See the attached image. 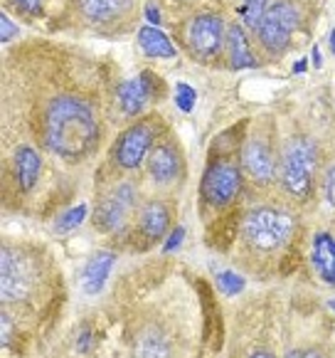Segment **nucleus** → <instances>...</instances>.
Wrapping results in <instances>:
<instances>
[{"label":"nucleus","instance_id":"nucleus-1","mask_svg":"<svg viewBox=\"0 0 335 358\" xmlns=\"http://www.w3.org/2000/svg\"><path fill=\"white\" fill-rule=\"evenodd\" d=\"M99 141V124L87 101L59 96L45 114V143L52 153L69 161L87 156Z\"/></svg>","mask_w":335,"mask_h":358},{"label":"nucleus","instance_id":"nucleus-2","mask_svg":"<svg viewBox=\"0 0 335 358\" xmlns=\"http://www.w3.org/2000/svg\"><path fill=\"white\" fill-rule=\"evenodd\" d=\"M318 166V151L306 138H293L283 148L281 180L283 188L296 198H308L313 188V171Z\"/></svg>","mask_w":335,"mask_h":358},{"label":"nucleus","instance_id":"nucleus-3","mask_svg":"<svg viewBox=\"0 0 335 358\" xmlns=\"http://www.w3.org/2000/svg\"><path fill=\"white\" fill-rule=\"evenodd\" d=\"M293 217L276 208H259L249 213L244 220V235L257 250H278L291 240L293 235Z\"/></svg>","mask_w":335,"mask_h":358},{"label":"nucleus","instance_id":"nucleus-4","mask_svg":"<svg viewBox=\"0 0 335 358\" xmlns=\"http://www.w3.org/2000/svg\"><path fill=\"white\" fill-rule=\"evenodd\" d=\"M296 27H299V10L291 3H276V6L267 8L257 30L259 40L269 52H281Z\"/></svg>","mask_w":335,"mask_h":358},{"label":"nucleus","instance_id":"nucleus-5","mask_svg":"<svg viewBox=\"0 0 335 358\" xmlns=\"http://www.w3.org/2000/svg\"><path fill=\"white\" fill-rule=\"evenodd\" d=\"M241 176L239 169L232 164H212L204 171L202 178V198L209 206H227L239 193Z\"/></svg>","mask_w":335,"mask_h":358},{"label":"nucleus","instance_id":"nucleus-6","mask_svg":"<svg viewBox=\"0 0 335 358\" xmlns=\"http://www.w3.org/2000/svg\"><path fill=\"white\" fill-rule=\"evenodd\" d=\"M30 269L25 259L10 248H3L0 252V296L3 301H20L30 292Z\"/></svg>","mask_w":335,"mask_h":358},{"label":"nucleus","instance_id":"nucleus-7","mask_svg":"<svg viewBox=\"0 0 335 358\" xmlns=\"http://www.w3.org/2000/svg\"><path fill=\"white\" fill-rule=\"evenodd\" d=\"M190 50L200 59H212L220 55L222 43H225V25L217 15H198L188 27Z\"/></svg>","mask_w":335,"mask_h":358},{"label":"nucleus","instance_id":"nucleus-8","mask_svg":"<svg viewBox=\"0 0 335 358\" xmlns=\"http://www.w3.org/2000/svg\"><path fill=\"white\" fill-rule=\"evenodd\" d=\"M153 143V129L148 124H136L121 134L116 143V164L124 169H138Z\"/></svg>","mask_w":335,"mask_h":358},{"label":"nucleus","instance_id":"nucleus-9","mask_svg":"<svg viewBox=\"0 0 335 358\" xmlns=\"http://www.w3.org/2000/svg\"><path fill=\"white\" fill-rule=\"evenodd\" d=\"M133 201H136V190L131 185H119L96 210V227L104 232L119 230L126 222V217H128V213H131Z\"/></svg>","mask_w":335,"mask_h":358},{"label":"nucleus","instance_id":"nucleus-10","mask_svg":"<svg viewBox=\"0 0 335 358\" xmlns=\"http://www.w3.org/2000/svg\"><path fill=\"white\" fill-rule=\"evenodd\" d=\"M244 169L249 171L251 178H257L259 183H269L274 178V158L269 148L262 141H249L241 153Z\"/></svg>","mask_w":335,"mask_h":358},{"label":"nucleus","instance_id":"nucleus-11","mask_svg":"<svg viewBox=\"0 0 335 358\" xmlns=\"http://www.w3.org/2000/svg\"><path fill=\"white\" fill-rule=\"evenodd\" d=\"M146 74L138 79H128L119 87V104L124 109V114L138 116L146 109L148 99H151V85L146 82Z\"/></svg>","mask_w":335,"mask_h":358},{"label":"nucleus","instance_id":"nucleus-12","mask_svg":"<svg viewBox=\"0 0 335 358\" xmlns=\"http://www.w3.org/2000/svg\"><path fill=\"white\" fill-rule=\"evenodd\" d=\"M114 252H99L89 259V264L84 267L82 274V287L87 294H99L104 289L111 267H114Z\"/></svg>","mask_w":335,"mask_h":358},{"label":"nucleus","instance_id":"nucleus-13","mask_svg":"<svg viewBox=\"0 0 335 358\" xmlns=\"http://www.w3.org/2000/svg\"><path fill=\"white\" fill-rule=\"evenodd\" d=\"M313 264L328 285H335V237L328 232L313 237Z\"/></svg>","mask_w":335,"mask_h":358},{"label":"nucleus","instance_id":"nucleus-14","mask_svg":"<svg viewBox=\"0 0 335 358\" xmlns=\"http://www.w3.org/2000/svg\"><path fill=\"white\" fill-rule=\"evenodd\" d=\"M148 169L158 183H170L180 171V158L170 146H158L148 158Z\"/></svg>","mask_w":335,"mask_h":358},{"label":"nucleus","instance_id":"nucleus-15","mask_svg":"<svg viewBox=\"0 0 335 358\" xmlns=\"http://www.w3.org/2000/svg\"><path fill=\"white\" fill-rule=\"evenodd\" d=\"M40 171H42V161L37 156L35 148L30 146H20L15 153V176H17V183H20L22 190H30L32 185L37 183L40 178Z\"/></svg>","mask_w":335,"mask_h":358},{"label":"nucleus","instance_id":"nucleus-16","mask_svg":"<svg viewBox=\"0 0 335 358\" xmlns=\"http://www.w3.org/2000/svg\"><path fill=\"white\" fill-rule=\"evenodd\" d=\"M138 45L148 57H175V48L170 43V37L153 25L138 30Z\"/></svg>","mask_w":335,"mask_h":358},{"label":"nucleus","instance_id":"nucleus-17","mask_svg":"<svg viewBox=\"0 0 335 358\" xmlns=\"http://www.w3.org/2000/svg\"><path fill=\"white\" fill-rule=\"evenodd\" d=\"M168 222H170V215H168L165 206L158 201L148 203L141 213V230L146 232V237L151 240H161L168 230Z\"/></svg>","mask_w":335,"mask_h":358},{"label":"nucleus","instance_id":"nucleus-18","mask_svg":"<svg viewBox=\"0 0 335 358\" xmlns=\"http://www.w3.org/2000/svg\"><path fill=\"white\" fill-rule=\"evenodd\" d=\"M227 45H230V59L234 69H246V67H257L254 57L249 52V45H246L244 30L239 25H232L227 30Z\"/></svg>","mask_w":335,"mask_h":358},{"label":"nucleus","instance_id":"nucleus-19","mask_svg":"<svg viewBox=\"0 0 335 358\" xmlns=\"http://www.w3.org/2000/svg\"><path fill=\"white\" fill-rule=\"evenodd\" d=\"M82 3L84 17H89L91 22H106L116 17L124 8V0H79Z\"/></svg>","mask_w":335,"mask_h":358},{"label":"nucleus","instance_id":"nucleus-20","mask_svg":"<svg viewBox=\"0 0 335 358\" xmlns=\"http://www.w3.org/2000/svg\"><path fill=\"white\" fill-rule=\"evenodd\" d=\"M264 13H267V0H239V15L246 27L257 30L262 22Z\"/></svg>","mask_w":335,"mask_h":358},{"label":"nucleus","instance_id":"nucleus-21","mask_svg":"<svg viewBox=\"0 0 335 358\" xmlns=\"http://www.w3.org/2000/svg\"><path fill=\"white\" fill-rule=\"evenodd\" d=\"M84 217H87V206L82 203V206H77V208H72V210L64 213V215L57 220V225H54V230L57 232H72L82 225Z\"/></svg>","mask_w":335,"mask_h":358},{"label":"nucleus","instance_id":"nucleus-22","mask_svg":"<svg viewBox=\"0 0 335 358\" xmlns=\"http://www.w3.org/2000/svg\"><path fill=\"white\" fill-rule=\"evenodd\" d=\"M244 277L241 274H234V272H220L217 274V287H220L222 294L227 296H234L239 294L241 289H244Z\"/></svg>","mask_w":335,"mask_h":358},{"label":"nucleus","instance_id":"nucleus-23","mask_svg":"<svg viewBox=\"0 0 335 358\" xmlns=\"http://www.w3.org/2000/svg\"><path fill=\"white\" fill-rule=\"evenodd\" d=\"M195 101H198V92L190 85H185V82H178V85H175V106L188 114V111H193Z\"/></svg>","mask_w":335,"mask_h":358},{"label":"nucleus","instance_id":"nucleus-24","mask_svg":"<svg viewBox=\"0 0 335 358\" xmlns=\"http://www.w3.org/2000/svg\"><path fill=\"white\" fill-rule=\"evenodd\" d=\"M183 237H185V227H175V230L170 232V237H168V243L163 245V250H165V252H173L175 248L183 245Z\"/></svg>","mask_w":335,"mask_h":358},{"label":"nucleus","instance_id":"nucleus-25","mask_svg":"<svg viewBox=\"0 0 335 358\" xmlns=\"http://www.w3.org/2000/svg\"><path fill=\"white\" fill-rule=\"evenodd\" d=\"M0 343L8 346L10 343V316L0 314Z\"/></svg>","mask_w":335,"mask_h":358},{"label":"nucleus","instance_id":"nucleus-26","mask_svg":"<svg viewBox=\"0 0 335 358\" xmlns=\"http://www.w3.org/2000/svg\"><path fill=\"white\" fill-rule=\"evenodd\" d=\"M0 27H3V35H0V43H10V37L15 35V25L10 22V17L8 15H3L0 17Z\"/></svg>","mask_w":335,"mask_h":358},{"label":"nucleus","instance_id":"nucleus-27","mask_svg":"<svg viewBox=\"0 0 335 358\" xmlns=\"http://www.w3.org/2000/svg\"><path fill=\"white\" fill-rule=\"evenodd\" d=\"M325 195H328L330 206L335 208V166L328 171V176H325Z\"/></svg>","mask_w":335,"mask_h":358},{"label":"nucleus","instance_id":"nucleus-28","mask_svg":"<svg viewBox=\"0 0 335 358\" xmlns=\"http://www.w3.org/2000/svg\"><path fill=\"white\" fill-rule=\"evenodd\" d=\"M17 6H20L25 13H30V15H37L42 8V0H17Z\"/></svg>","mask_w":335,"mask_h":358},{"label":"nucleus","instance_id":"nucleus-29","mask_svg":"<svg viewBox=\"0 0 335 358\" xmlns=\"http://www.w3.org/2000/svg\"><path fill=\"white\" fill-rule=\"evenodd\" d=\"M146 20H148V22H151V25H153V27H158V25H161V20H163L161 10H158V8H156V6H153V3H151V6H148V8H146Z\"/></svg>","mask_w":335,"mask_h":358},{"label":"nucleus","instance_id":"nucleus-30","mask_svg":"<svg viewBox=\"0 0 335 358\" xmlns=\"http://www.w3.org/2000/svg\"><path fill=\"white\" fill-rule=\"evenodd\" d=\"M89 346H91V334H89V331H84V334H82V338L77 341V348H79L82 353H87V351H89Z\"/></svg>","mask_w":335,"mask_h":358},{"label":"nucleus","instance_id":"nucleus-31","mask_svg":"<svg viewBox=\"0 0 335 358\" xmlns=\"http://www.w3.org/2000/svg\"><path fill=\"white\" fill-rule=\"evenodd\" d=\"M311 62L315 64V69L323 67V59H320V50L318 48H313V52H311Z\"/></svg>","mask_w":335,"mask_h":358},{"label":"nucleus","instance_id":"nucleus-32","mask_svg":"<svg viewBox=\"0 0 335 358\" xmlns=\"http://www.w3.org/2000/svg\"><path fill=\"white\" fill-rule=\"evenodd\" d=\"M288 356H318V351H288Z\"/></svg>","mask_w":335,"mask_h":358},{"label":"nucleus","instance_id":"nucleus-33","mask_svg":"<svg viewBox=\"0 0 335 358\" xmlns=\"http://www.w3.org/2000/svg\"><path fill=\"white\" fill-rule=\"evenodd\" d=\"M293 72H296V74L306 72V59H299V64H293Z\"/></svg>","mask_w":335,"mask_h":358},{"label":"nucleus","instance_id":"nucleus-34","mask_svg":"<svg viewBox=\"0 0 335 358\" xmlns=\"http://www.w3.org/2000/svg\"><path fill=\"white\" fill-rule=\"evenodd\" d=\"M328 40H330V50H333V55H335V30L330 32V37H328Z\"/></svg>","mask_w":335,"mask_h":358},{"label":"nucleus","instance_id":"nucleus-35","mask_svg":"<svg viewBox=\"0 0 335 358\" xmlns=\"http://www.w3.org/2000/svg\"><path fill=\"white\" fill-rule=\"evenodd\" d=\"M328 309H330V311H335V301H328Z\"/></svg>","mask_w":335,"mask_h":358}]
</instances>
